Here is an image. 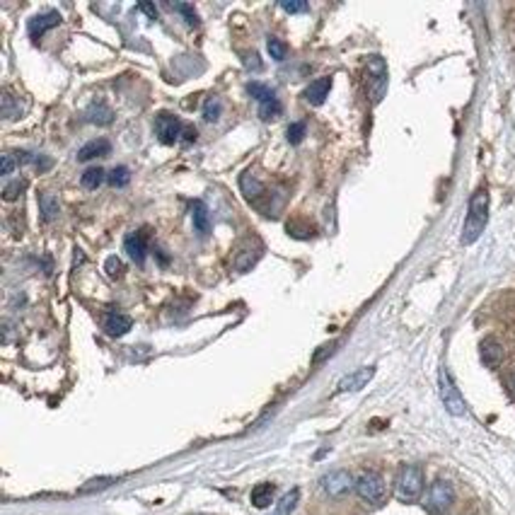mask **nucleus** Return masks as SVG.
I'll list each match as a JSON object with an SVG mask.
<instances>
[{"instance_id":"f257e3e1","label":"nucleus","mask_w":515,"mask_h":515,"mask_svg":"<svg viewBox=\"0 0 515 515\" xmlns=\"http://www.w3.org/2000/svg\"><path fill=\"white\" fill-rule=\"evenodd\" d=\"M489 220V191L477 189L470 198V210H467V220L462 227V244H472L482 237L484 227Z\"/></svg>"},{"instance_id":"f03ea898","label":"nucleus","mask_w":515,"mask_h":515,"mask_svg":"<svg viewBox=\"0 0 515 515\" xmlns=\"http://www.w3.org/2000/svg\"><path fill=\"white\" fill-rule=\"evenodd\" d=\"M395 494L402 503H417L424 494V470L419 465H404L397 474Z\"/></svg>"},{"instance_id":"7ed1b4c3","label":"nucleus","mask_w":515,"mask_h":515,"mask_svg":"<svg viewBox=\"0 0 515 515\" xmlns=\"http://www.w3.org/2000/svg\"><path fill=\"white\" fill-rule=\"evenodd\" d=\"M453 503H455V489L446 479H436L429 487V491H426L424 508L431 515H448Z\"/></svg>"},{"instance_id":"20e7f679","label":"nucleus","mask_w":515,"mask_h":515,"mask_svg":"<svg viewBox=\"0 0 515 515\" xmlns=\"http://www.w3.org/2000/svg\"><path fill=\"white\" fill-rule=\"evenodd\" d=\"M356 491L368 506H380L387 496V487H385V479L378 472H363L356 479Z\"/></svg>"},{"instance_id":"39448f33","label":"nucleus","mask_w":515,"mask_h":515,"mask_svg":"<svg viewBox=\"0 0 515 515\" xmlns=\"http://www.w3.org/2000/svg\"><path fill=\"white\" fill-rule=\"evenodd\" d=\"M366 68H368V95H370L373 104H378L385 97V90H387V66H385L383 56H370Z\"/></svg>"},{"instance_id":"423d86ee","label":"nucleus","mask_w":515,"mask_h":515,"mask_svg":"<svg viewBox=\"0 0 515 515\" xmlns=\"http://www.w3.org/2000/svg\"><path fill=\"white\" fill-rule=\"evenodd\" d=\"M438 390H441V400L446 404V409L453 417H465L467 412V404L462 400L460 390L455 387L453 378H450V373L446 368H441V375H438Z\"/></svg>"},{"instance_id":"0eeeda50","label":"nucleus","mask_w":515,"mask_h":515,"mask_svg":"<svg viewBox=\"0 0 515 515\" xmlns=\"http://www.w3.org/2000/svg\"><path fill=\"white\" fill-rule=\"evenodd\" d=\"M184 128L186 126L181 124L179 116H174V114L162 112L155 119V133H157V138H160V143H165V145L177 143L179 136H184Z\"/></svg>"},{"instance_id":"6e6552de","label":"nucleus","mask_w":515,"mask_h":515,"mask_svg":"<svg viewBox=\"0 0 515 515\" xmlns=\"http://www.w3.org/2000/svg\"><path fill=\"white\" fill-rule=\"evenodd\" d=\"M322 487H324V491L332 496V499H341V496H346L349 491L356 487V482L346 470H336V472H329L324 479H322Z\"/></svg>"},{"instance_id":"1a4fd4ad","label":"nucleus","mask_w":515,"mask_h":515,"mask_svg":"<svg viewBox=\"0 0 515 515\" xmlns=\"http://www.w3.org/2000/svg\"><path fill=\"white\" fill-rule=\"evenodd\" d=\"M124 249L136 264H143L148 254V230H133L124 237Z\"/></svg>"},{"instance_id":"9d476101","label":"nucleus","mask_w":515,"mask_h":515,"mask_svg":"<svg viewBox=\"0 0 515 515\" xmlns=\"http://www.w3.org/2000/svg\"><path fill=\"white\" fill-rule=\"evenodd\" d=\"M58 25H61V15H58V10H49V13L34 15L27 25V32L32 39H39V37H44L49 29H54Z\"/></svg>"},{"instance_id":"9b49d317","label":"nucleus","mask_w":515,"mask_h":515,"mask_svg":"<svg viewBox=\"0 0 515 515\" xmlns=\"http://www.w3.org/2000/svg\"><path fill=\"white\" fill-rule=\"evenodd\" d=\"M104 332H107L109 336H124L131 332L133 327V319L128 317L124 312H107L104 315Z\"/></svg>"},{"instance_id":"f8f14e48","label":"nucleus","mask_w":515,"mask_h":515,"mask_svg":"<svg viewBox=\"0 0 515 515\" xmlns=\"http://www.w3.org/2000/svg\"><path fill=\"white\" fill-rule=\"evenodd\" d=\"M479 356H482V363L487 368H499L503 363V346L494 336H489L479 344Z\"/></svg>"},{"instance_id":"ddd939ff","label":"nucleus","mask_w":515,"mask_h":515,"mask_svg":"<svg viewBox=\"0 0 515 515\" xmlns=\"http://www.w3.org/2000/svg\"><path fill=\"white\" fill-rule=\"evenodd\" d=\"M329 90H332V78H329V75H324V78L312 80V83H310V85L305 87V92H302V97H305L310 104H315V107H319V104L324 102L327 97H329Z\"/></svg>"},{"instance_id":"4468645a","label":"nucleus","mask_w":515,"mask_h":515,"mask_svg":"<svg viewBox=\"0 0 515 515\" xmlns=\"http://www.w3.org/2000/svg\"><path fill=\"white\" fill-rule=\"evenodd\" d=\"M373 375H375V368H361V370L351 373L339 383V392H358L370 383Z\"/></svg>"},{"instance_id":"2eb2a0df","label":"nucleus","mask_w":515,"mask_h":515,"mask_svg":"<svg viewBox=\"0 0 515 515\" xmlns=\"http://www.w3.org/2000/svg\"><path fill=\"white\" fill-rule=\"evenodd\" d=\"M109 153H112V143L107 138H95L78 150V160L87 162V160H95V157H107Z\"/></svg>"},{"instance_id":"dca6fc26","label":"nucleus","mask_w":515,"mask_h":515,"mask_svg":"<svg viewBox=\"0 0 515 515\" xmlns=\"http://www.w3.org/2000/svg\"><path fill=\"white\" fill-rule=\"evenodd\" d=\"M256 259H259V247H251V242H244L242 247L235 251L232 266H235L237 271H249Z\"/></svg>"},{"instance_id":"f3484780","label":"nucleus","mask_w":515,"mask_h":515,"mask_svg":"<svg viewBox=\"0 0 515 515\" xmlns=\"http://www.w3.org/2000/svg\"><path fill=\"white\" fill-rule=\"evenodd\" d=\"M85 116L90 124H97V126H109L114 121V112L104 102H92L90 107H87Z\"/></svg>"},{"instance_id":"a211bd4d","label":"nucleus","mask_w":515,"mask_h":515,"mask_svg":"<svg viewBox=\"0 0 515 515\" xmlns=\"http://www.w3.org/2000/svg\"><path fill=\"white\" fill-rule=\"evenodd\" d=\"M239 189H242V194L249 198V201H256V198L264 196V184H261L259 179H256V174L251 172H244L242 177H239Z\"/></svg>"},{"instance_id":"6ab92c4d","label":"nucleus","mask_w":515,"mask_h":515,"mask_svg":"<svg viewBox=\"0 0 515 515\" xmlns=\"http://www.w3.org/2000/svg\"><path fill=\"white\" fill-rule=\"evenodd\" d=\"M273 494H276V487L273 484H256L254 489H251V506L254 508H268L273 503Z\"/></svg>"},{"instance_id":"aec40b11","label":"nucleus","mask_w":515,"mask_h":515,"mask_svg":"<svg viewBox=\"0 0 515 515\" xmlns=\"http://www.w3.org/2000/svg\"><path fill=\"white\" fill-rule=\"evenodd\" d=\"M191 220H194V227L198 235H206L210 230V215H208V208L203 201H194L191 203Z\"/></svg>"},{"instance_id":"412c9836","label":"nucleus","mask_w":515,"mask_h":515,"mask_svg":"<svg viewBox=\"0 0 515 515\" xmlns=\"http://www.w3.org/2000/svg\"><path fill=\"white\" fill-rule=\"evenodd\" d=\"M58 210H61L58 198L51 194V191H42V194H39V213H42L44 223H51V220L58 215Z\"/></svg>"},{"instance_id":"4be33fe9","label":"nucleus","mask_w":515,"mask_h":515,"mask_svg":"<svg viewBox=\"0 0 515 515\" xmlns=\"http://www.w3.org/2000/svg\"><path fill=\"white\" fill-rule=\"evenodd\" d=\"M247 92H249V95L254 97L259 104H266V102H273V99H278V97H276V92H273L271 87L264 85V83H249V85H247Z\"/></svg>"},{"instance_id":"5701e85b","label":"nucleus","mask_w":515,"mask_h":515,"mask_svg":"<svg viewBox=\"0 0 515 515\" xmlns=\"http://www.w3.org/2000/svg\"><path fill=\"white\" fill-rule=\"evenodd\" d=\"M298 501H300V489H290L288 494H285L283 499L278 501V506H276V511H273V515H290L293 511H295Z\"/></svg>"},{"instance_id":"b1692460","label":"nucleus","mask_w":515,"mask_h":515,"mask_svg":"<svg viewBox=\"0 0 515 515\" xmlns=\"http://www.w3.org/2000/svg\"><path fill=\"white\" fill-rule=\"evenodd\" d=\"M107 181L114 186V189H121V186H128V181H131V172H128V167L119 165L107 174Z\"/></svg>"},{"instance_id":"393cba45","label":"nucleus","mask_w":515,"mask_h":515,"mask_svg":"<svg viewBox=\"0 0 515 515\" xmlns=\"http://www.w3.org/2000/svg\"><path fill=\"white\" fill-rule=\"evenodd\" d=\"M104 179H107V174H104L102 167H90V169H85V174H83V186L85 189H97Z\"/></svg>"},{"instance_id":"a878e982","label":"nucleus","mask_w":515,"mask_h":515,"mask_svg":"<svg viewBox=\"0 0 515 515\" xmlns=\"http://www.w3.org/2000/svg\"><path fill=\"white\" fill-rule=\"evenodd\" d=\"M220 112H223V102H220V97H208L206 104H203V119H206V121H218Z\"/></svg>"},{"instance_id":"bb28decb","label":"nucleus","mask_w":515,"mask_h":515,"mask_svg":"<svg viewBox=\"0 0 515 515\" xmlns=\"http://www.w3.org/2000/svg\"><path fill=\"white\" fill-rule=\"evenodd\" d=\"M25 189H27V179H15L3 189V198L5 201H15V198L22 196V191Z\"/></svg>"},{"instance_id":"cd10ccee","label":"nucleus","mask_w":515,"mask_h":515,"mask_svg":"<svg viewBox=\"0 0 515 515\" xmlns=\"http://www.w3.org/2000/svg\"><path fill=\"white\" fill-rule=\"evenodd\" d=\"M20 112H22L20 102H17L10 92H5L3 95V116L5 119H15V116H20Z\"/></svg>"},{"instance_id":"c85d7f7f","label":"nucleus","mask_w":515,"mask_h":515,"mask_svg":"<svg viewBox=\"0 0 515 515\" xmlns=\"http://www.w3.org/2000/svg\"><path fill=\"white\" fill-rule=\"evenodd\" d=\"M177 13L184 17L186 20V25H191V27H198V15H196V10H194V5H189V3H174L172 5Z\"/></svg>"},{"instance_id":"c756f323","label":"nucleus","mask_w":515,"mask_h":515,"mask_svg":"<svg viewBox=\"0 0 515 515\" xmlns=\"http://www.w3.org/2000/svg\"><path fill=\"white\" fill-rule=\"evenodd\" d=\"M281 112H283V107H281L278 99H273V102H266V104H259V116L264 121H271V119H278Z\"/></svg>"},{"instance_id":"7c9ffc66","label":"nucleus","mask_w":515,"mask_h":515,"mask_svg":"<svg viewBox=\"0 0 515 515\" xmlns=\"http://www.w3.org/2000/svg\"><path fill=\"white\" fill-rule=\"evenodd\" d=\"M266 46H268V54H271L273 61H285V54H288V46H285L283 42H281V39H276V37H268Z\"/></svg>"},{"instance_id":"2f4dec72","label":"nucleus","mask_w":515,"mask_h":515,"mask_svg":"<svg viewBox=\"0 0 515 515\" xmlns=\"http://www.w3.org/2000/svg\"><path fill=\"white\" fill-rule=\"evenodd\" d=\"M305 133H307V124H305V121H293V124L288 126V143H293V145L302 143Z\"/></svg>"},{"instance_id":"473e14b6","label":"nucleus","mask_w":515,"mask_h":515,"mask_svg":"<svg viewBox=\"0 0 515 515\" xmlns=\"http://www.w3.org/2000/svg\"><path fill=\"white\" fill-rule=\"evenodd\" d=\"M114 477H102V479H90L87 484L80 487V494H90V491H99V489H107L109 484H114Z\"/></svg>"},{"instance_id":"72a5a7b5","label":"nucleus","mask_w":515,"mask_h":515,"mask_svg":"<svg viewBox=\"0 0 515 515\" xmlns=\"http://www.w3.org/2000/svg\"><path fill=\"white\" fill-rule=\"evenodd\" d=\"M288 232H290L293 237L307 239V237H312L315 227H312V225H300V223H298V220H293V223H288Z\"/></svg>"},{"instance_id":"f704fd0d","label":"nucleus","mask_w":515,"mask_h":515,"mask_svg":"<svg viewBox=\"0 0 515 515\" xmlns=\"http://www.w3.org/2000/svg\"><path fill=\"white\" fill-rule=\"evenodd\" d=\"M104 271H107L112 278H119L121 273H124V264H121L119 256H109V259L104 261Z\"/></svg>"},{"instance_id":"c9c22d12","label":"nucleus","mask_w":515,"mask_h":515,"mask_svg":"<svg viewBox=\"0 0 515 515\" xmlns=\"http://www.w3.org/2000/svg\"><path fill=\"white\" fill-rule=\"evenodd\" d=\"M281 8H283L285 10V13H307V10H310V5L307 3H293V0H290V3H288V0H283V3H281Z\"/></svg>"},{"instance_id":"e433bc0d","label":"nucleus","mask_w":515,"mask_h":515,"mask_svg":"<svg viewBox=\"0 0 515 515\" xmlns=\"http://www.w3.org/2000/svg\"><path fill=\"white\" fill-rule=\"evenodd\" d=\"M242 63H244V66H247L249 70H256V73H259V70L264 68V66H261V61H259V56H256V54H247V56L242 58Z\"/></svg>"},{"instance_id":"4c0bfd02","label":"nucleus","mask_w":515,"mask_h":515,"mask_svg":"<svg viewBox=\"0 0 515 515\" xmlns=\"http://www.w3.org/2000/svg\"><path fill=\"white\" fill-rule=\"evenodd\" d=\"M32 165L39 169V172H46V169H51V160L44 155H32Z\"/></svg>"},{"instance_id":"58836bf2","label":"nucleus","mask_w":515,"mask_h":515,"mask_svg":"<svg viewBox=\"0 0 515 515\" xmlns=\"http://www.w3.org/2000/svg\"><path fill=\"white\" fill-rule=\"evenodd\" d=\"M13 169H15V157H13V153H5L3 155V174H13Z\"/></svg>"},{"instance_id":"ea45409f","label":"nucleus","mask_w":515,"mask_h":515,"mask_svg":"<svg viewBox=\"0 0 515 515\" xmlns=\"http://www.w3.org/2000/svg\"><path fill=\"white\" fill-rule=\"evenodd\" d=\"M138 10H143V13L150 17V20H157V8L153 3H138Z\"/></svg>"},{"instance_id":"a19ab883","label":"nucleus","mask_w":515,"mask_h":515,"mask_svg":"<svg viewBox=\"0 0 515 515\" xmlns=\"http://www.w3.org/2000/svg\"><path fill=\"white\" fill-rule=\"evenodd\" d=\"M334 346H336V344H327V346H322L317 353H315V363H319L322 358H324V356H329L332 351H334Z\"/></svg>"},{"instance_id":"79ce46f5","label":"nucleus","mask_w":515,"mask_h":515,"mask_svg":"<svg viewBox=\"0 0 515 515\" xmlns=\"http://www.w3.org/2000/svg\"><path fill=\"white\" fill-rule=\"evenodd\" d=\"M506 385H508V390H511L513 395H515V366L506 373Z\"/></svg>"},{"instance_id":"37998d69","label":"nucleus","mask_w":515,"mask_h":515,"mask_svg":"<svg viewBox=\"0 0 515 515\" xmlns=\"http://www.w3.org/2000/svg\"><path fill=\"white\" fill-rule=\"evenodd\" d=\"M184 140H186V143H194V140H196V128L194 126L184 128Z\"/></svg>"},{"instance_id":"c03bdc74","label":"nucleus","mask_w":515,"mask_h":515,"mask_svg":"<svg viewBox=\"0 0 515 515\" xmlns=\"http://www.w3.org/2000/svg\"><path fill=\"white\" fill-rule=\"evenodd\" d=\"M157 259H160V264H167L169 256H167V254H162V251H157Z\"/></svg>"}]
</instances>
